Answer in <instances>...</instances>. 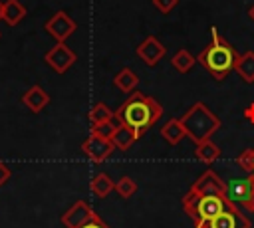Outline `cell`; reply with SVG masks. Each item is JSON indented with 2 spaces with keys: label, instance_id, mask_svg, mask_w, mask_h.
<instances>
[{
  "label": "cell",
  "instance_id": "e0dca14e",
  "mask_svg": "<svg viewBox=\"0 0 254 228\" xmlns=\"http://www.w3.org/2000/svg\"><path fill=\"white\" fill-rule=\"evenodd\" d=\"M113 83H115L117 89H121L123 93H131V91H135V87H137V83H139V77H137V73H135L133 69L123 67V69L113 77Z\"/></svg>",
  "mask_w": 254,
  "mask_h": 228
},
{
  "label": "cell",
  "instance_id": "9a60e30c",
  "mask_svg": "<svg viewBox=\"0 0 254 228\" xmlns=\"http://www.w3.org/2000/svg\"><path fill=\"white\" fill-rule=\"evenodd\" d=\"M234 71L246 81V83H254V52H244L242 56H238Z\"/></svg>",
  "mask_w": 254,
  "mask_h": 228
},
{
  "label": "cell",
  "instance_id": "30bf717a",
  "mask_svg": "<svg viewBox=\"0 0 254 228\" xmlns=\"http://www.w3.org/2000/svg\"><path fill=\"white\" fill-rule=\"evenodd\" d=\"M95 216V212L91 210V206L85 200H77L73 202L64 214H62V224L65 228H79L83 226L87 220H91Z\"/></svg>",
  "mask_w": 254,
  "mask_h": 228
},
{
  "label": "cell",
  "instance_id": "52a82bcc",
  "mask_svg": "<svg viewBox=\"0 0 254 228\" xmlns=\"http://www.w3.org/2000/svg\"><path fill=\"white\" fill-rule=\"evenodd\" d=\"M46 32L56 40V42H65L73 32H75V22L69 18V14H65L64 10L56 12L48 22H46Z\"/></svg>",
  "mask_w": 254,
  "mask_h": 228
},
{
  "label": "cell",
  "instance_id": "7a4b0ae2",
  "mask_svg": "<svg viewBox=\"0 0 254 228\" xmlns=\"http://www.w3.org/2000/svg\"><path fill=\"white\" fill-rule=\"evenodd\" d=\"M210 44L198 54V63L214 77V79H224L236 65L238 54L236 50L218 34L216 28H210Z\"/></svg>",
  "mask_w": 254,
  "mask_h": 228
},
{
  "label": "cell",
  "instance_id": "83f0119b",
  "mask_svg": "<svg viewBox=\"0 0 254 228\" xmlns=\"http://www.w3.org/2000/svg\"><path fill=\"white\" fill-rule=\"evenodd\" d=\"M244 115H246V119H248V121H252V123H254V105H250V107L244 111Z\"/></svg>",
  "mask_w": 254,
  "mask_h": 228
},
{
  "label": "cell",
  "instance_id": "f1b7e54d",
  "mask_svg": "<svg viewBox=\"0 0 254 228\" xmlns=\"http://www.w3.org/2000/svg\"><path fill=\"white\" fill-rule=\"evenodd\" d=\"M248 16H250V20H254V4L248 8Z\"/></svg>",
  "mask_w": 254,
  "mask_h": 228
},
{
  "label": "cell",
  "instance_id": "2e32d148",
  "mask_svg": "<svg viewBox=\"0 0 254 228\" xmlns=\"http://www.w3.org/2000/svg\"><path fill=\"white\" fill-rule=\"evenodd\" d=\"M161 135H163V139H165L169 145H177V143H181L183 137H187L181 119H169V121L163 125Z\"/></svg>",
  "mask_w": 254,
  "mask_h": 228
},
{
  "label": "cell",
  "instance_id": "d4e9b609",
  "mask_svg": "<svg viewBox=\"0 0 254 228\" xmlns=\"http://www.w3.org/2000/svg\"><path fill=\"white\" fill-rule=\"evenodd\" d=\"M177 4H179V0H153V6H155L161 14H169Z\"/></svg>",
  "mask_w": 254,
  "mask_h": 228
},
{
  "label": "cell",
  "instance_id": "8fae6325",
  "mask_svg": "<svg viewBox=\"0 0 254 228\" xmlns=\"http://www.w3.org/2000/svg\"><path fill=\"white\" fill-rule=\"evenodd\" d=\"M167 54V48L155 38V36H149L145 38L139 46H137V56L147 63V65H157L159 59H163Z\"/></svg>",
  "mask_w": 254,
  "mask_h": 228
},
{
  "label": "cell",
  "instance_id": "6da1fadb",
  "mask_svg": "<svg viewBox=\"0 0 254 228\" xmlns=\"http://www.w3.org/2000/svg\"><path fill=\"white\" fill-rule=\"evenodd\" d=\"M163 115V107L161 103L151 97V95H143L139 91H133L131 97L119 105V109L113 113V117L121 123L127 125L135 131L137 139L143 137Z\"/></svg>",
  "mask_w": 254,
  "mask_h": 228
},
{
  "label": "cell",
  "instance_id": "3957f363",
  "mask_svg": "<svg viewBox=\"0 0 254 228\" xmlns=\"http://www.w3.org/2000/svg\"><path fill=\"white\" fill-rule=\"evenodd\" d=\"M234 206L236 204L228 198V194H204V192L189 190L183 198V208L187 216L194 222V226H200Z\"/></svg>",
  "mask_w": 254,
  "mask_h": 228
},
{
  "label": "cell",
  "instance_id": "cb8c5ba5",
  "mask_svg": "<svg viewBox=\"0 0 254 228\" xmlns=\"http://www.w3.org/2000/svg\"><path fill=\"white\" fill-rule=\"evenodd\" d=\"M252 155H254V147L242 151L240 157H238V165H240V169H244L246 172H250V169H252Z\"/></svg>",
  "mask_w": 254,
  "mask_h": 228
},
{
  "label": "cell",
  "instance_id": "44dd1931",
  "mask_svg": "<svg viewBox=\"0 0 254 228\" xmlns=\"http://www.w3.org/2000/svg\"><path fill=\"white\" fill-rule=\"evenodd\" d=\"M111 119H113V113H111V109L105 103H95L89 109V121H91V125H99V123H105V121H111Z\"/></svg>",
  "mask_w": 254,
  "mask_h": 228
},
{
  "label": "cell",
  "instance_id": "7c38bea8",
  "mask_svg": "<svg viewBox=\"0 0 254 228\" xmlns=\"http://www.w3.org/2000/svg\"><path fill=\"white\" fill-rule=\"evenodd\" d=\"M22 103H24L32 113H40V111L50 103V95H48L40 85H32V87L22 95Z\"/></svg>",
  "mask_w": 254,
  "mask_h": 228
},
{
  "label": "cell",
  "instance_id": "4dcf8cb0",
  "mask_svg": "<svg viewBox=\"0 0 254 228\" xmlns=\"http://www.w3.org/2000/svg\"><path fill=\"white\" fill-rule=\"evenodd\" d=\"M248 174H252L254 176V155H252V169H250V172Z\"/></svg>",
  "mask_w": 254,
  "mask_h": 228
},
{
  "label": "cell",
  "instance_id": "4316f807",
  "mask_svg": "<svg viewBox=\"0 0 254 228\" xmlns=\"http://www.w3.org/2000/svg\"><path fill=\"white\" fill-rule=\"evenodd\" d=\"M12 176V172H10V169L6 167V163L4 161H0V188L8 182V178Z\"/></svg>",
  "mask_w": 254,
  "mask_h": 228
},
{
  "label": "cell",
  "instance_id": "9c48e42d",
  "mask_svg": "<svg viewBox=\"0 0 254 228\" xmlns=\"http://www.w3.org/2000/svg\"><path fill=\"white\" fill-rule=\"evenodd\" d=\"M115 149V145L111 143V139H103L97 135H89L83 143H81V151L93 161V163H103L111 151Z\"/></svg>",
  "mask_w": 254,
  "mask_h": 228
},
{
  "label": "cell",
  "instance_id": "277c9868",
  "mask_svg": "<svg viewBox=\"0 0 254 228\" xmlns=\"http://www.w3.org/2000/svg\"><path fill=\"white\" fill-rule=\"evenodd\" d=\"M181 123L185 127V133L187 137H190L196 145L202 143V141H208L212 137V133L220 127V119L202 103V101H196L183 117H181Z\"/></svg>",
  "mask_w": 254,
  "mask_h": 228
},
{
  "label": "cell",
  "instance_id": "484cf974",
  "mask_svg": "<svg viewBox=\"0 0 254 228\" xmlns=\"http://www.w3.org/2000/svg\"><path fill=\"white\" fill-rule=\"evenodd\" d=\"M79 228H111V226H107V224H105V222L95 214L91 220H87V222H85L83 226H79Z\"/></svg>",
  "mask_w": 254,
  "mask_h": 228
},
{
  "label": "cell",
  "instance_id": "ac0fdd59",
  "mask_svg": "<svg viewBox=\"0 0 254 228\" xmlns=\"http://www.w3.org/2000/svg\"><path fill=\"white\" fill-rule=\"evenodd\" d=\"M91 192L97 196V198H105L111 190H115V182L109 178V174L105 172H97L93 178H91Z\"/></svg>",
  "mask_w": 254,
  "mask_h": 228
},
{
  "label": "cell",
  "instance_id": "1f68e13d",
  "mask_svg": "<svg viewBox=\"0 0 254 228\" xmlns=\"http://www.w3.org/2000/svg\"><path fill=\"white\" fill-rule=\"evenodd\" d=\"M0 36H2V34H0Z\"/></svg>",
  "mask_w": 254,
  "mask_h": 228
},
{
  "label": "cell",
  "instance_id": "f546056e",
  "mask_svg": "<svg viewBox=\"0 0 254 228\" xmlns=\"http://www.w3.org/2000/svg\"><path fill=\"white\" fill-rule=\"evenodd\" d=\"M2 16H4V2L0 0V20H2Z\"/></svg>",
  "mask_w": 254,
  "mask_h": 228
},
{
  "label": "cell",
  "instance_id": "5bb4252c",
  "mask_svg": "<svg viewBox=\"0 0 254 228\" xmlns=\"http://www.w3.org/2000/svg\"><path fill=\"white\" fill-rule=\"evenodd\" d=\"M26 16V6L20 0H6L4 2V16L2 20L8 26H18Z\"/></svg>",
  "mask_w": 254,
  "mask_h": 228
},
{
  "label": "cell",
  "instance_id": "ffe728a7",
  "mask_svg": "<svg viewBox=\"0 0 254 228\" xmlns=\"http://www.w3.org/2000/svg\"><path fill=\"white\" fill-rule=\"evenodd\" d=\"M171 65H173L179 73H187V71L194 65V57L190 56V52H189V50L181 48V50L171 57Z\"/></svg>",
  "mask_w": 254,
  "mask_h": 228
},
{
  "label": "cell",
  "instance_id": "4fadbf2b",
  "mask_svg": "<svg viewBox=\"0 0 254 228\" xmlns=\"http://www.w3.org/2000/svg\"><path fill=\"white\" fill-rule=\"evenodd\" d=\"M137 141V135H135V131L131 129V127H127V125H117V129L113 131V135H111V143L115 145V149H119V151H127V149H131V145Z\"/></svg>",
  "mask_w": 254,
  "mask_h": 228
},
{
  "label": "cell",
  "instance_id": "8992f818",
  "mask_svg": "<svg viewBox=\"0 0 254 228\" xmlns=\"http://www.w3.org/2000/svg\"><path fill=\"white\" fill-rule=\"evenodd\" d=\"M77 56L71 48L65 46V42H56V46L44 56V61L56 71V73H65L73 63Z\"/></svg>",
  "mask_w": 254,
  "mask_h": 228
},
{
  "label": "cell",
  "instance_id": "5b68a950",
  "mask_svg": "<svg viewBox=\"0 0 254 228\" xmlns=\"http://www.w3.org/2000/svg\"><path fill=\"white\" fill-rule=\"evenodd\" d=\"M226 194L234 204H242L246 210L254 212V176L230 178L226 182Z\"/></svg>",
  "mask_w": 254,
  "mask_h": 228
},
{
  "label": "cell",
  "instance_id": "603a6c76",
  "mask_svg": "<svg viewBox=\"0 0 254 228\" xmlns=\"http://www.w3.org/2000/svg\"><path fill=\"white\" fill-rule=\"evenodd\" d=\"M119 121L113 117L111 121H105V123H99V125H91V135H97V137H103V139H111L113 131L117 129Z\"/></svg>",
  "mask_w": 254,
  "mask_h": 228
},
{
  "label": "cell",
  "instance_id": "7402d4cb",
  "mask_svg": "<svg viewBox=\"0 0 254 228\" xmlns=\"http://www.w3.org/2000/svg\"><path fill=\"white\" fill-rule=\"evenodd\" d=\"M115 190L121 198H131L137 190V182L131 178V176H121L117 182H115Z\"/></svg>",
  "mask_w": 254,
  "mask_h": 228
},
{
  "label": "cell",
  "instance_id": "d6986e66",
  "mask_svg": "<svg viewBox=\"0 0 254 228\" xmlns=\"http://www.w3.org/2000/svg\"><path fill=\"white\" fill-rule=\"evenodd\" d=\"M196 159L202 161V163H212L214 159L220 157V149L216 147V143H212L210 139L208 141H202L196 145V151H194Z\"/></svg>",
  "mask_w": 254,
  "mask_h": 228
},
{
  "label": "cell",
  "instance_id": "ba28073f",
  "mask_svg": "<svg viewBox=\"0 0 254 228\" xmlns=\"http://www.w3.org/2000/svg\"><path fill=\"white\" fill-rule=\"evenodd\" d=\"M196 228H250V220L238 210V206H234Z\"/></svg>",
  "mask_w": 254,
  "mask_h": 228
}]
</instances>
